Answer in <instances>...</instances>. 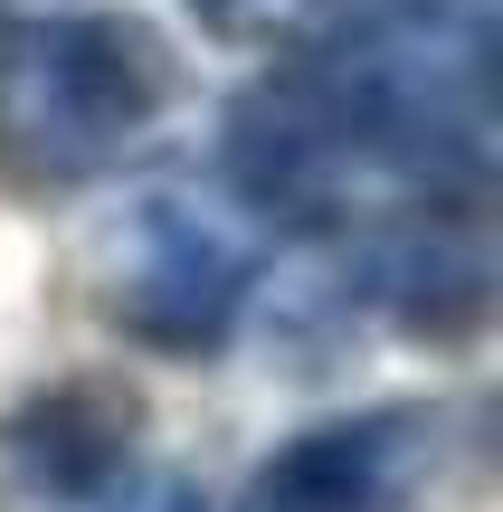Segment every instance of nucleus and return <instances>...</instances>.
I'll use <instances>...</instances> for the list:
<instances>
[{
    "label": "nucleus",
    "instance_id": "nucleus-5",
    "mask_svg": "<svg viewBox=\"0 0 503 512\" xmlns=\"http://www.w3.org/2000/svg\"><path fill=\"white\" fill-rule=\"evenodd\" d=\"M133 389L114 380H57L0 427V465H10V494L29 512H105L133 484Z\"/></svg>",
    "mask_w": 503,
    "mask_h": 512
},
{
    "label": "nucleus",
    "instance_id": "nucleus-2",
    "mask_svg": "<svg viewBox=\"0 0 503 512\" xmlns=\"http://www.w3.org/2000/svg\"><path fill=\"white\" fill-rule=\"evenodd\" d=\"M247 294H257V247L219 200H190V190L133 200L124 238H114V294H105L124 342L162 351V361H209L238 332Z\"/></svg>",
    "mask_w": 503,
    "mask_h": 512
},
{
    "label": "nucleus",
    "instance_id": "nucleus-8",
    "mask_svg": "<svg viewBox=\"0 0 503 512\" xmlns=\"http://www.w3.org/2000/svg\"><path fill=\"white\" fill-rule=\"evenodd\" d=\"M105 512H209V503L190 494L181 475H133V484H124V494H114Z\"/></svg>",
    "mask_w": 503,
    "mask_h": 512
},
{
    "label": "nucleus",
    "instance_id": "nucleus-1",
    "mask_svg": "<svg viewBox=\"0 0 503 512\" xmlns=\"http://www.w3.org/2000/svg\"><path fill=\"white\" fill-rule=\"evenodd\" d=\"M171 95L162 38L124 10H57L0 29V152L48 181L124 162Z\"/></svg>",
    "mask_w": 503,
    "mask_h": 512
},
{
    "label": "nucleus",
    "instance_id": "nucleus-4",
    "mask_svg": "<svg viewBox=\"0 0 503 512\" xmlns=\"http://www.w3.org/2000/svg\"><path fill=\"white\" fill-rule=\"evenodd\" d=\"M437 475V418L418 408H352L314 418L247 475L238 512H409Z\"/></svg>",
    "mask_w": 503,
    "mask_h": 512
},
{
    "label": "nucleus",
    "instance_id": "nucleus-3",
    "mask_svg": "<svg viewBox=\"0 0 503 512\" xmlns=\"http://www.w3.org/2000/svg\"><path fill=\"white\" fill-rule=\"evenodd\" d=\"M219 171H228V200L276 228H304V238L342 228L352 181H361V143L314 57H285L257 86H238V105L219 124Z\"/></svg>",
    "mask_w": 503,
    "mask_h": 512
},
{
    "label": "nucleus",
    "instance_id": "nucleus-7",
    "mask_svg": "<svg viewBox=\"0 0 503 512\" xmlns=\"http://www.w3.org/2000/svg\"><path fill=\"white\" fill-rule=\"evenodd\" d=\"M200 19L228 38H276V29H314L323 0H200Z\"/></svg>",
    "mask_w": 503,
    "mask_h": 512
},
{
    "label": "nucleus",
    "instance_id": "nucleus-6",
    "mask_svg": "<svg viewBox=\"0 0 503 512\" xmlns=\"http://www.w3.org/2000/svg\"><path fill=\"white\" fill-rule=\"evenodd\" d=\"M352 294L390 332L447 351V342H475V332H485V313H494V256H485V238H475L456 209H428V219L380 228V238L361 247V285Z\"/></svg>",
    "mask_w": 503,
    "mask_h": 512
}]
</instances>
